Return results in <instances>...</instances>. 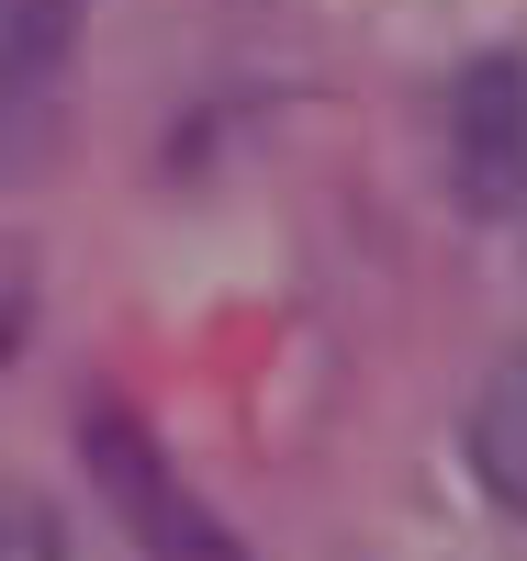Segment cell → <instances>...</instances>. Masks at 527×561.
Returning <instances> with one entry per match:
<instances>
[{
  "mask_svg": "<svg viewBox=\"0 0 527 561\" xmlns=\"http://www.w3.org/2000/svg\"><path fill=\"white\" fill-rule=\"evenodd\" d=\"M449 169L471 214L527 203V57H471L449 90Z\"/></svg>",
  "mask_w": 527,
  "mask_h": 561,
  "instance_id": "cell-2",
  "label": "cell"
},
{
  "mask_svg": "<svg viewBox=\"0 0 527 561\" xmlns=\"http://www.w3.org/2000/svg\"><path fill=\"white\" fill-rule=\"evenodd\" d=\"M0 561H68L57 550V517H45L34 494H0Z\"/></svg>",
  "mask_w": 527,
  "mask_h": 561,
  "instance_id": "cell-5",
  "label": "cell"
},
{
  "mask_svg": "<svg viewBox=\"0 0 527 561\" xmlns=\"http://www.w3.org/2000/svg\"><path fill=\"white\" fill-rule=\"evenodd\" d=\"M236 12H270V0H236Z\"/></svg>",
  "mask_w": 527,
  "mask_h": 561,
  "instance_id": "cell-6",
  "label": "cell"
},
{
  "mask_svg": "<svg viewBox=\"0 0 527 561\" xmlns=\"http://www.w3.org/2000/svg\"><path fill=\"white\" fill-rule=\"evenodd\" d=\"M79 45V0H0V90H45Z\"/></svg>",
  "mask_w": 527,
  "mask_h": 561,
  "instance_id": "cell-4",
  "label": "cell"
},
{
  "mask_svg": "<svg viewBox=\"0 0 527 561\" xmlns=\"http://www.w3.org/2000/svg\"><path fill=\"white\" fill-rule=\"evenodd\" d=\"M79 449H90V483L113 494V517L135 528V550H147V561H248V539H236L214 505L158 460L147 415H124V404L102 393V404L79 415Z\"/></svg>",
  "mask_w": 527,
  "mask_h": 561,
  "instance_id": "cell-1",
  "label": "cell"
},
{
  "mask_svg": "<svg viewBox=\"0 0 527 561\" xmlns=\"http://www.w3.org/2000/svg\"><path fill=\"white\" fill-rule=\"evenodd\" d=\"M460 460H471V483H483L505 517H527V337L471 382V404H460Z\"/></svg>",
  "mask_w": 527,
  "mask_h": 561,
  "instance_id": "cell-3",
  "label": "cell"
}]
</instances>
